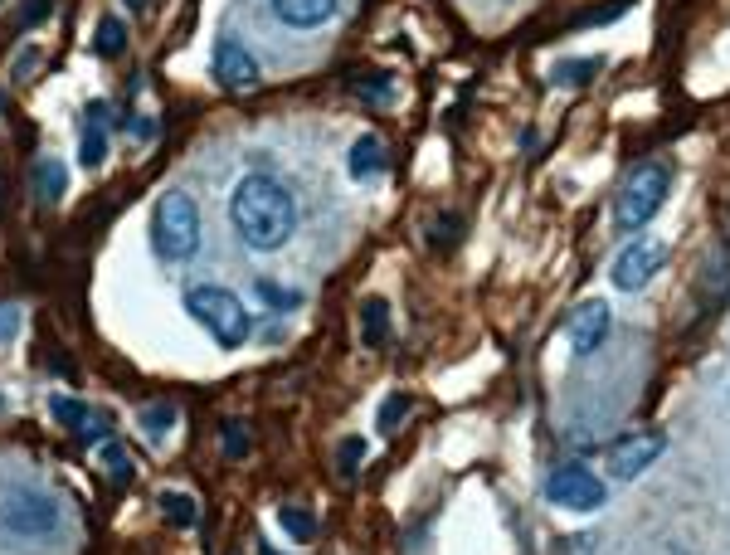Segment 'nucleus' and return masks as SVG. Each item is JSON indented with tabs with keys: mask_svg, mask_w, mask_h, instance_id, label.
<instances>
[{
	"mask_svg": "<svg viewBox=\"0 0 730 555\" xmlns=\"http://www.w3.org/2000/svg\"><path fill=\"white\" fill-rule=\"evenodd\" d=\"M409 405H414L409 395H390V400L380 405V434H395V424L409 414Z\"/></svg>",
	"mask_w": 730,
	"mask_h": 555,
	"instance_id": "26",
	"label": "nucleus"
},
{
	"mask_svg": "<svg viewBox=\"0 0 730 555\" xmlns=\"http://www.w3.org/2000/svg\"><path fill=\"white\" fill-rule=\"evenodd\" d=\"M268 5H273V15L288 30H322L331 15H336L341 0H268Z\"/></svg>",
	"mask_w": 730,
	"mask_h": 555,
	"instance_id": "11",
	"label": "nucleus"
},
{
	"mask_svg": "<svg viewBox=\"0 0 730 555\" xmlns=\"http://www.w3.org/2000/svg\"><path fill=\"white\" fill-rule=\"evenodd\" d=\"M604 64L599 59H560L555 69H550V83H565V88H580V83H589V78L599 74Z\"/></svg>",
	"mask_w": 730,
	"mask_h": 555,
	"instance_id": "20",
	"label": "nucleus"
},
{
	"mask_svg": "<svg viewBox=\"0 0 730 555\" xmlns=\"http://www.w3.org/2000/svg\"><path fill=\"white\" fill-rule=\"evenodd\" d=\"M49 5H54V0H30V5H25V15H20V30H30V25H39V20L49 15Z\"/></svg>",
	"mask_w": 730,
	"mask_h": 555,
	"instance_id": "31",
	"label": "nucleus"
},
{
	"mask_svg": "<svg viewBox=\"0 0 730 555\" xmlns=\"http://www.w3.org/2000/svg\"><path fill=\"white\" fill-rule=\"evenodd\" d=\"M210 69H215V83L219 88H229V93H244V88H254L258 83V59L249 54V44L234 39V35H224L215 44Z\"/></svg>",
	"mask_w": 730,
	"mask_h": 555,
	"instance_id": "7",
	"label": "nucleus"
},
{
	"mask_svg": "<svg viewBox=\"0 0 730 555\" xmlns=\"http://www.w3.org/2000/svg\"><path fill=\"white\" fill-rule=\"evenodd\" d=\"M565 336H570V346H575V356H594L599 346H604V336H609V307L594 297V302H584L570 312V322H565Z\"/></svg>",
	"mask_w": 730,
	"mask_h": 555,
	"instance_id": "10",
	"label": "nucleus"
},
{
	"mask_svg": "<svg viewBox=\"0 0 730 555\" xmlns=\"http://www.w3.org/2000/svg\"><path fill=\"white\" fill-rule=\"evenodd\" d=\"M185 312L215 336L224 351H239V346L254 336V317L244 312L239 297L229 293V288H219V283H195V288H185Z\"/></svg>",
	"mask_w": 730,
	"mask_h": 555,
	"instance_id": "4",
	"label": "nucleus"
},
{
	"mask_svg": "<svg viewBox=\"0 0 730 555\" xmlns=\"http://www.w3.org/2000/svg\"><path fill=\"white\" fill-rule=\"evenodd\" d=\"M361 458H365V439H346V444L336 448V463H341V473H346V478L361 468Z\"/></svg>",
	"mask_w": 730,
	"mask_h": 555,
	"instance_id": "28",
	"label": "nucleus"
},
{
	"mask_svg": "<svg viewBox=\"0 0 730 555\" xmlns=\"http://www.w3.org/2000/svg\"><path fill=\"white\" fill-rule=\"evenodd\" d=\"M122 49H127V25L117 15H103L98 20V35H93V54L98 59H117Z\"/></svg>",
	"mask_w": 730,
	"mask_h": 555,
	"instance_id": "18",
	"label": "nucleus"
},
{
	"mask_svg": "<svg viewBox=\"0 0 730 555\" xmlns=\"http://www.w3.org/2000/svg\"><path fill=\"white\" fill-rule=\"evenodd\" d=\"M667 448L662 434H628L619 444L609 448V473L614 478H638V473H648L653 468V458Z\"/></svg>",
	"mask_w": 730,
	"mask_h": 555,
	"instance_id": "9",
	"label": "nucleus"
},
{
	"mask_svg": "<svg viewBox=\"0 0 730 555\" xmlns=\"http://www.w3.org/2000/svg\"><path fill=\"white\" fill-rule=\"evenodd\" d=\"M161 517L171 521L176 531H190L200 521V502L190 492H161Z\"/></svg>",
	"mask_w": 730,
	"mask_h": 555,
	"instance_id": "16",
	"label": "nucleus"
},
{
	"mask_svg": "<svg viewBox=\"0 0 730 555\" xmlns=\"http://www.w3.org/2000/svg\"><path fill=\"white\" fill-rule=\"evenodd\" d=\"M628 5H633V0H609L604 10H584L575 25H580V30H589V25H614V20H623V15H628Z\"/></svg>",
	"mask_w": 730,
	"mask_h": 555,
	"instance_id": "24",
	"label": "nucleus"
},
{
	"mask_svg": "<svg viewBox=\"0 0 730 555\" xmlns=\"http://www.w3.org/2000/svg\"><path fill=\"white\" fill-rule=\"evenodd\" d=\"M361 341L365 346H385L390 341V302L385 297H365L361 302Z\"/></svg>",
	"mask_w": 730,
	"mask_h": 555,
	"instance_id": "13",
	"label": "nucleus"
},
{
	"mask_svg": "<svg viewBox=\"0 0 730 555\" xmlns=\"http://www.w3.org/2000/svg\"><path fill=\"white\" fill-rule=\"evenodd\" d=\"M78 161H83L88 171H98V166L108 161V127H103V122H88V132H83V142H78Z\"/></svg>",
	"mask_w": 730,
	"mask_h": 555,
	"instance_id": "19",
	"label": "nucleus"
},
{
	"mask_svg": "<svg viewBox=\"0 0 730 555\" xmlns=\"http://www.w3.org/2000/svg\"><path fill=\"white\" fill-rule=\"evenodd\" d=\"M254 297L263 302V307L283 312V317L302 307V293H297V288H283V283H273V278H254Z\"/></svg>",
	"mask_w": 730,
	"mask_h": 555,
	"instance_id": "17",
	"label": "nucleus"
},
{
	"mask_svg": "<svg viewBox=\"0 0 730 555\" xmlns=\"http://www.w3.org/2000/svg\"><path fill=\"white\" fill-rule=\"evenodd\" d=\"M35 59H39L35 49H25V54H20V64H15V78H25V74H30V69H35Z\"/></svg>",
	"mask_w": 730,
	"mask_h": 555,
	"instance_id": "32",
	"label": "nucleus"
},
{
	"mask_svg": "<svg viewBox=\"0 0 730 555\" xmlns=\"http://www.w3.org/2000/svg\"><path fill=\"white\" fill-rule=\"evenodd\" d=\"M0 405H5V395H0Z\"/></svg>",
	"mask_w": 730,
	"mask_h": 555,
	"instance_id": "34",
	"label": "nucleus"
},
{
	"mask_svg": "<svg viewBox=\"0 0 730 555\" xmlns=\"http://www.w3.org/2000/svg\"><path fill=\"white\" fill-rule=\"evenodd\" d=\"M127 5H146V0H127Z\"/></svg>",
	"mask_w": 730,
	"mask_h": 555,
	"instance_id": "33",
	"label": "nucleus"
},
{
	"mask_svg": "<svg viewBox=\"0 0 730 555\" xmlns=\"http://www.w3.org/2000/svg\"><path fill=\"white\" fill-rule=\"evenodd\" d=\"M662 263H667V249L657 239H638V244H628L619 259H614V283H619L623 293H638Z\"/></svg>",
	"mask_w": 730,
	"mask_h": 555,
	"instance_id": "8",
	"label": "nucleus"
},
{
	"mask_svg": "<svg viewBox=\"0 0 730 555\" xmlns=\"http://www.w3.org/2000/svg\"><path fill=\"white\" fill-rule=\"evenodd\" d=\"M458 234H463V220H458V215H443V220L429 224V239H434V249H453V244H458Z\"/></svg>",
	"mask_w": 730,
	"mask_h": 555,
	"instance_id": "25",
	"label": "nucleus"
},
{
	"mask_svg": "<svg viewBox=\"0 0 730 555\" xmlns=\"http://www.w3.org/2000/svg\"><path fill=\"white\" fill-rule=\"evenodd\" d=\"M176 419H181V414H176V405H151L142 414V429L151 434V439H166V434L176 429Z\"/></svg>",
	"mask_w": 730,
	"mask_h": 555,
	"instance_id": "22",
	"label": "nucleus"
},
{
	"mask_svg": "<svg viewBox=\"0 0 730 555\" xmlns=\"http://www.w3.org/2000/svg\"><path fill=\"white\" fill-rule=\"evenodd\" d=\"M361 98H370L375 108H385V103L395 98V88H390V78H385V74H375V78H370V83H365V78H361Z\"/></svg>",
	"mask_w": 730,
	"mask_h": 555,
	"instance_id": "30",
	"label": "nucleus"
},
{
	"mask_svg": "<svg viewBox=\"0 0 730 555\" xmlns=\"http://www.w3.org/2000/svg\"><path fill=\"white\" fill-rule=\"evenodd\" d=\"M151 249L161 263H185L200 249V210L185 190H161L151 205Z\"/></svg>",
	"mask_w": 730,
	"mask_h": 555,
	"instance_id": "2",
	"label": "nucleus"
},
{
	"mask_svg": "<svg viewBox=\"0 0 730 555\" xmlns=\"http://www.w3.org/2000/svg\"><path fill=\"white\" fill-rule=\"evenodd\" d=\"M278 526L288 531L292 541H312V536H317V521H312L307 507H283V512H278Z\"/></svg>",
	"mask_w": 730,
	"mask_h": 555,
	"instance_id": "21",
	"label": "nucleus"
},
{
	"mask_svg": "<svg viewBox=\"0 0 730 555\" xmlns=\"http://www.w3.org/2000/svg\"><path fill=\"white\" fill-rule=\"evenodd\" d=\"M667 190H672V171H667L662 161H643V166L623 181L619 205H614V224H619V229H643V224L662 210Z\"/></svg>",
	"mask_w": 730,
	"mask_h": 555,
	"instance_id": "5",
	"label": "nucleus"
},
{
	"mask_svg": "<svg viewBox=\"0 0 730 555\" xmlns=\"http://www.w3.org/2000/svg\"><path fill=\"white\" fill-rule=\"evenodd\" d=\"M244 453H249V429L239 419H229L224 424V458H244Z\"/></svg>",
	"mask_w": 730,
	"mask_h": 555,
	"instance_id": "27",
	"label": "nucleus"
},
{
	"mask_svg": "<svg viewBox=\"0 0 730 555\" xmlns=\"http://www.w3.org/2000/svg\"><path fill=\"white\" fill-rule=\"evenodd\" d=\"M103 468H108L112 487H127V482H132V458H127L117 444H103Z\"/></svg>",
	"mask_w": 730,
	"mask_h": 555,
	"instance_id": "23",
	"label": "nucleus"
},
{
	"mask_svg": "<svg viewBox=\"0 0 730 555\" xmlns=\"http://www.w3.org/2000/svg\"><path fill=\"white\" fill-rule=\"evenodd\" d=\"M49 419L64 424V429H73V434H83L88 419H93V409L83 405V400H73V395H49Z\"/></svg>",
	"mask_w": 730,
	"mask_h": 555,
	"instance_id": "15",
	"label": "nucleus"
},
{
	"mask_svg": "<svg viewBox=\"0 0 730 555\" xmlns=\"http://www.w3.org/2000/svg\"><path fill=\"white\" fill-rule=\"evenodd\" d=\"M546 497L555 507H565V512H599L609 487L599 482V473H589L584 463H560L546 482Z\"/></svg>",
	"mask_w": 730,
	"mask_h": 555,
	"instance_id": "6",
	"label": "nucleus"
},
{
	"mask_svg": "<svg viewBox=\"0 0 730 555\" xmlns=\"http://www.w3.org/2000/svg\"><path fill=\"white\" fill-rule=\"evenodd\" d=\"M385 171V142L380 137H361L351 147V181H375Z\"/></svg>",
	"mask_w": 730,
	"mask_h": 555,
	"instance_id": "14",
	"label": "nucleus"
},
{
	"mask_svg": "<svg viewBox=\"0 0 730 555\" xmlns=\"http://www.w3.org/2000/svg\"><path fill=\"white\" fill-rule=\"evenodd\" d=\"M30 185H35L39 205H54V200H64V190H69V166H64L59 156H39Z\"/></svg>",
	"mask_w": 730,
	"mask_h": 555,
	"instance_id": "12",
	"label": "nucleus"
},
{
	"mask_svg": "<svg viewBox=\"0 0 730 555\" xmlns=\"http://www.w3.org/2000/svg\"><path fill=\"white\" fill-rule=\"evenodd\" d=\"M20 327H25V312L15 302H0V341H15Z\"/></svg>",
	"mask_w": 730,
	"mask_h": 555,
	"instance_id": "29",
	"label": "nucleus"
},
{
	"mask_svg": "<svg viewBox=\"0 0 730 555\" xmlns=\"http://www.w3.org/2000/svg\"><path fill=\"white\" fill-rule=\"evenodd\" d=\"M229 224H234L244 249L278 254L292 239V229H297V200H292V190L278 176L254 171V176H244L234 185V195H229Z\"/></svg>",
	"mask_w": 730,
	"mask_h": 555,
	"instance_id": "1",
	"label": "nucleus"
},
{
	"mask_svg": "<svg viewBox=\"0 0 730 555\" xmlns=\"http://www.w3.org/2000/svg\"><path fill=\"white\" fill-rule=\"evenodd\" d=\"M0 531L20 546H49L64 531V507L39 487H15L0 497Z\"/></svg>",
	"mask_w": 730,
	"mask_h": 555,
	"instance_id": "3",
	"label": "nucleus"
}]
</instances>
